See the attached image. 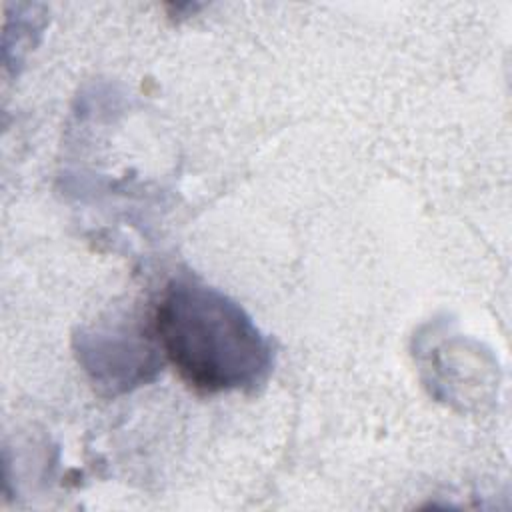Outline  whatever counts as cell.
Instances as JSON below:
<instances>
[{
    "label": "cell",
    "instance_id": "cell-1",
    "mask_svg": "<svg viewBox=\"0 0 512 512\" xmlns=\"http://www.w3.org/2000/svg\"><path fill=\"white\" fill-rule=\"evenodd\" d=\"M152 334L180 378L200 392L252 390L272 368L270 340L240 304L194 278L162 290Z\"/></svg>",
    "mask_w": 512,
    "mask_h": 512
}]
</instances>
